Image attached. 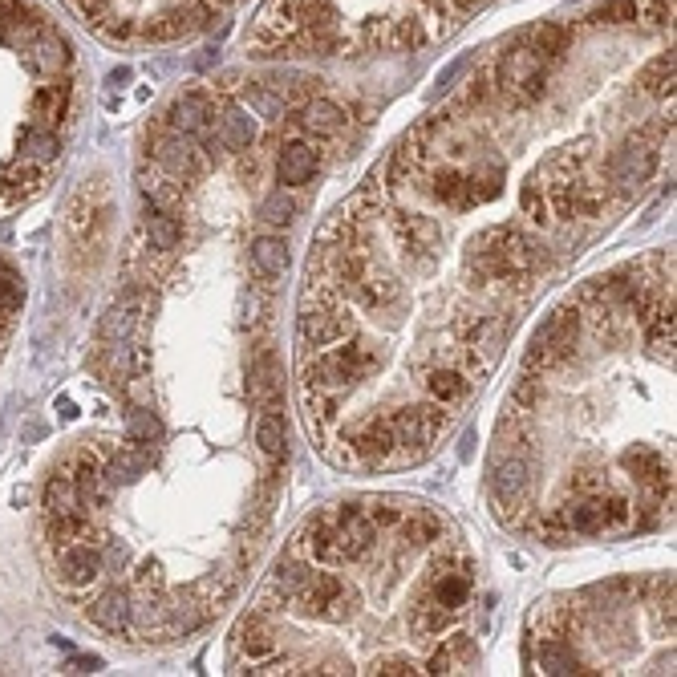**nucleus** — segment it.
<instances>
[{"label": "nucleus", "mask_w": 677, "mask_h": 677, "mask_svg": "<svg viewBox=\"0 0 677 677\" xmlns=\"http://www.w3.org/2000/svg\"><path fill=\"white\" fill-rule=\"evenodd\" d=\"M82 61L37 0H0V211L33 199L65 155Z\"/></svg>", "instance_id": "obj_1"}, {"label": "nucleus", "mask_w": 677, "mask_h": 677, "mask_svg": "<svg viewBox=\"0 0 677 677\" xmlns=\"http://www.w3.org/2000/svg\"><path fill=\"white\" fill-rule=\"evenodd\" d=\"M110 45H171L215 29L244 0H65Z\"/></svg>", "instance_id": "obj_2"}, {"label": "nucleus", "mask_w": 677, "mask_h": 677, "mask_svg": "<svg viewBox=\"0 0 677 677\" xmlns=\"http://www.w3.org/2000/svg\"><path fill=\"white\" fill-rule=\"evenodd\" d=\"M378 365V353L365 345H345L333 353H321L313 361H305V390H325V394H345L353 390L365 373Z\"/></svg>", "instance_id": "obj_3"}, {"label": "nucleus", "mask_w": 677, "mask_h": 677, "mask_svg": "<svg viewBox=\"0 0 677 677\" xmlns=\"http://www.w3.org/2000/svg\"><path fill=\"white\" fill-rule=\"evenodd\" d=\"M150 159H155L159 171L175 175V179H195L207 171L211 155L203 150V142L195 134H183V130H171V126H159L150 134Z\"/></svg>", "instance_id": "obj_4"}, {"label": "nucleus", "mask_w": 677, "mask_h": 677, "mask_svg": "<svg viewBox=\"0 0 677 677\" xmlns=\"http://www.w3.org/2000/svg\"><path fill=\"white\" fill-rule=\"evenodd\" d=\"M576 333H580V309H556L532 337V349L523 357L528 369H556L576 353Z\"/></svg>", "instance_id": "obj_5"}, {"label": "nucleus", "mask_w": 677, "mask_h": 677, "mask_svg": "<svg viewBox=\"0 0 677 677\" xmlns=\"http://www.w3.org/2000/svg\"><path fill=\"white\" fill-rule=\"evenodd\" d=\"M349 329H353V321H349L341 309H333V292H329V288H317V292L309 288L305 305H300V317H296V337H300V345L321 349V345L341 341Z\"/></svg>", "instance_id": "obj_6"}, {"label": "nucleus", "mask_w": 677, "mask_h": 677, "mask_svg": "<svg viewBox=\"0 0 677 677\" xmlns=\"http://www.w3.org/2000/svg\"><path fill=\"white\" fill-rule=\"evenodd\" d=\"M288 609L300 617H313V621H341L349 617V600H345V584L333 572H313L300 580V588L292 592Z\"/></svg>", "instance_id": "obj_7"}, {"label": "nucleus", "mask_w": 677, "mask_h": 677, "mask_svg": "<svg viewBox=\"0 0 677 677\" xmlns=\"http://www.w3.org/2000/svg\"><path fill=\"white\" fill-rule=\"evenodd\" d=\"M491 487H495V503H499V519H515L519 507L528 503V455H511V450H495L491 459Z\"/></svg>", "instance_id": "obj_8"}, {"label": "nucleus", "mask_w": 677, "mask_h": 677, "mask_svg": "<svg viewBox=\"0 0 677 677\" xmlns=\"http://www.w3.org/2000/svg\"><path fill=\"white\" fill-rule=\"evenodd\" d=\"M333 532H337V548H341V560L345 564H357L369 556L373 540H378V528L365 519L361 507H341L333 515Z\"/></svg>", "instance_id": "obj_9"}, {"label": "nucleus", "mask_w": 677, "mask_h": 677, "mask_svg": "<svg viewBox=\"0 0 677 677\" xmlns=\"http://www.w3.org/2000/svg\"><path fill=\"white\" fill-rule=\"evenodd\" d=\"M317 167H321V150H317L313 142H305V138H292V142L280 146L276 179H280L284 187H305V183H313Z\"/></svg>", "instance_id": "obj_10"}, {"label": "nucleus", "mask_w": 677, "mask_h": 677, "mask_svg": "<svg viewBox=\"0 0 677 677\" xmlns=\"http://www.w3.org/2000/svg\"><path fill=\"white\" fill-rule=\"evenodd\" d=\"M236 649H240L252 665L264 661L268 653H276V625H272L268 609H252V613L240 621V629H236Z\"/></svg>", "instance_id": "obj_11"}, {"label": "nucleus", "mask_w": 677, "mask_h": 677, "mask_svg": "<svg viewBox=\"0 0 677 677\" xmlns=\"http://www.w3.org/2000/svg\"><path fill=\"white\" fill-rule=\"evenodd\" d=\"M349 442H353V450H357L365 463H386L394 450H398V438H394L390 418H369L365 426H357V430L349 434Z\"/></svg>", "instance_id": "obj_12"}, {"label": "nucleus", "mask_w": 677, "mask_h": 677, "mask_svg": "<svg viewBox=\"0 0 677 677\" xmlns=\"http://www.w3.org/2000/svg\"><path fill=\"white\" fill-rule=\"evenodd\" d=\"M430 600L446 613H463L471 605V576L467 572H430Z\"/></svg>", "instance_id": "obj_13"}, {"label": "nucleus", "mask_w": 677, "mask_h": 677, "mask_svg": "<svg viewBox=\"0 0 677 677\" xmlns=\"http://www.w3.org/2000/svg\"><path fill=\"white\" fill-rule=\"evenodd\" d=\"M536 669H540V673H588L584 657L572 649L568 637H540Z\"/></svg>", "instance_id": "obj_14"}, {"label": "nucleus", "mask_w": 677, "mask_h": 677, "mask_svg": "<svg viewBox=\"0 0 677 677\" xmlns=\"http://www.w3.org/2000/svg\"><path fill=\"white\" fill-rule=\"evenodd\" d=\"M142 236H146V244H150V248L167 256V252H175V248H179L183 228H179V219H175L171 211H163V207H146Z\"/></svg>", "instance_id": "obj_15"}, {"label": "nucleus", "mask_w": 677, "mask_h": 677, "mask_svg": "<svg viewBox=\"0 0 677 677\" xmlns=\"http://www.w3.org/2000/svg\"><path fill=\"white\" fill-rule=\"evenodd\" d=\"M126 438L134 442V450H142V455L150 459L159 450V442H163V418L150 406H134L130 418H126Z\"/></svg>", "instance_id": "obj_16"}, {"label": "nucleus", "mask_w": 677, "mask_h": 677, "mask_svg": "<svg viewBox=\"0 0 677 677\" xmlns=\"http://www.w3.org/2000/svg\"><path fill=\"white\" fill-rule=\"evenodd\" d=\"M300 118H305L309 134H317V138H333L345 130V110L329 98H305L300 102Z\"/></svg>", "instance_id": "obj_17"}, {"label": "nucleus", "mask_w": 677, "mask_h": 677, "mask_svg": "<svg viewBox=\"0 0 677 677\" xmlns=\"http://www.w3.org/2000/svg\"><path fill=\"white\" fill-rule=\"evenodd\" d=\"M426 394H430L434 402H442V406L463 402V398L471 394V378H467L463 369H446V365H438V369L426 373Z\"/></svg>", "instance_id": "obj_18"}, {"label": "nucleus", "mask_w": 677, "mask_h": 677, "mask_svg": "<svg viewBox=\"0 0 677 677\" xmlns=\"http://www.w3.org/2000/svg\"><path fill=\"white\" fill-rule=\"evenodd\" d=\"M398 528H402V540L414 544V548H426V544H438V540H442V519H438L434 511H426V507L402 511Z\"/></svg>", "instance_id": "obj_19"}, {"label": "nucleus", "mask_w": 677, "mask_h": 677, "mask_svg": "<svg viewBox=\"0 0 677 677\" xmlns=\"http://www.w3.org/2000/svg\"><path fill=\"white\" fill-rule=\"evenodd\" d=\"M503 191V167L499 163H479L475 175H463V207L487 203Z\"/></svg>", "instance_id": "obj_20"}, {"label": "nucleus", "mask_w": 677, "mask_h": 677, "mask_svg": "<svg viewBox=\"0 0 677 677\" xmlns=\"http://www.w3.org/2000/svg\"><path fill=\"white\" fill-rule=\"evenodd\" d=\"M256 442L268 459H284L288 455V426H284V414L276 410H264L260 422H256Z\"/></svg>", "instance_id": "obj_21"}, {"label": "nucleus", "mask_w": 677, "mask_h": 677, "mask_svg": "<svg viewBox=\"0 0 677 677\" xmlns=\"http://www.w3.org/2000/svg\"><path fill=\"white\" fill-rule=\"evenodd\" d=\"M450 617H455V613H446L442 605H434V600H430V592H422V600L410 609V629H414L418 637H442L446 625H450Z\"/></svg>", "instance_id": "obj_22"}, {"label": "nucleus", "mask_w": 677, "mask_h": 677, "mask_svg": "<svg viewBox=\"0 0 677 677\" xmlns=\"http://www.w3.org/2000/svg\"><path fill=\"white\" fill-rule=\"evenodd\" d=\"M252 264L260 276H284L288 268V248L280 236H256L252 240Z\"/></svg>", "instance_id": "obj_23"}, {"label": "nucleus", "mask_w": 677, "mask_h": 677, "mask_svg": "<svg viewBox=\"0 0 677 677\" xmlns=\"http://www.w3.org/2000/svg\"><path fill=\"white\" fill-rule=\"evenodd\" d=\"M564 523H568L572 532H580V536H600V532H605V515H600V499H596V495L576 499V503L564 511Z\"/></svg>", "instance_id": "obj_24"}, {"label": "nucleus", "mask_w": 677, "mask_h": 677, "mask_svg": "<svg viewBox=\"0 0 677 677\" xmlns=\"http://www.w3.org/2000/svg\"><path fill=\"white\" fill-rule=\"evenodd\" d=\"M426 183H430V195L434 199H442L446 207H455V211H463V171L459 167H434L430 175H426Z\"/></svg>", "instance_id": "obj_25"}, {"label": "nucleus", "mask_w": 677, "mask_h": 677, "mask_svg": "<svg viewBox=\"0 0 677 677\" xmlns=\"http://www.w3.org/2000/svg\"><path fill=\"white\" fill-rule=\"evenodd\" d=\"M600 515H605V532H625L633 528V503L617 491H600Z\"/></svg>", "instance_id": "obj_26"}, {"label": "nucleus", "mask_w": 677, "mask_h": 677, "mask_svg": "<svg viewBox=\"0 0 677 677\" xmlns=\"http://www.w3.org/2000/svg\"><path fill=\"white\" fill-rule=\"evenodd\" d=\"M625 471L633 475V479H641V483H649V479H657V475H665V463H661V455L657 450H649V446H633V450H625Z\"/></svg>", "instance_id": "obj_27"}, {"label": "nucleus", "mask_w": 677, "mask_h": 677, "mask_svg": "<svg viewBox=\"0 0 677 677\" xmlns=\"http://www.w3.org/2000/svg\"><path fill=\"white\" fill-rule=\"evenodd\" d=\"M260 219H268V223H280V228H288V223L296 219V199L288 195V191H268L264 195V203H260Z\"/></svg>", "instance_id": "obj_28"}, {"label": "nucleus", "mask_w": 677, "mask_h": 677, "mask_svg": "<svg viewBox=\"0 0 677 677\" xmlns=\"http://www.w3.org/2000/svg\"><path fill=\"white\" fill-rule=\"evenodd\" d=\"M519 203H523V215H532L536 223H548V219H552V211H548V195H544L540 179H528V183L519 187Z\"/></svg>", "instance_id": "obj_29"}, {"label": "nucleus", "mask_w": 677, "mask_h": 677, "mask_svg": "<svg viewBox=\"0 0 677 677\" xmlns=\"http://www.w3.org/2000/svg\"><path fill=\"white\" fill-rule=\"evenodd\" d=\"M540 398H544V382L536 378V373H528V378H519L515 382V390H511V410H532V406H540Z\"/></svg>", "instance_id": "obj_30"}, {"label": "nucleus", "mask_w": 677, "mask_h": 677, "mask_svg": "<svg viewBox=\"0 0 677 677\" xmlns=\"http://www.w3.org/2000/svg\"><path fill=\"white\" fill-rule=\"evenodd\" d=\"M373 673H382V677H410V673H422V669H414L410 657L394 653V657H378V661H373Z\"/></svg>", "instance_id": "obj_31"}, {"label": "nucleus", "mask_w": 677, "mask_h": 677, "mask_svg": "<svg viewBox=\"0 0 677 677\" xmlns=\"http://www.w3.org/2000/svg\"><path fill=\"white\" fill-rule=\"evenodd\" d=\"M446 649H450V657H455V665H475V641H471V633H450Z\"/></svg>", "instance_id": "obj_32"}, {"label": "nucleus", "mask_w": 677, "mask_h": 677, "mask_svg": "<svg viewBox=\"0 0 677 677\" xmlns=\"http://www.w3.org/2000/svg\"><path fill=\"white\" fill-rule=\"evenodd\" d=\"M365 519L373 523V528H398V519H402V507H390V503H378V507H369Z\"/></svg>", "instance_id": "obj_33"}, {"label": "nucleus", "mask_w": 677, "mask_h": 677, "mask_svg": "<svg viewBox=\"0 0 677 677\" xmlns=\"http://www.w3.org/2000/svg\"><path fill=\"white\" fill-rule=\"evenodd\" d=\"M568 491H572L576 499H584V495H600V491H605V483H600L592 471H580V475L568 483Z\"/></svg>", "instance_id": "obj_34"}, {"label": "nucleus", "mask_w": 677, "mask_h": 677, "mask_svg": "<svg viewBox=\"0 0 677 677\" xmlns=\"http://www.w3.org/2000/svg\"><path fill=\"white\" fill-rule=\"evenodd\" d=\"M21 305H9V300H0V353H5L9 337H13V321H17Z\"/></svg>", "instance_id": "obj_35"}, {"label": "nucleus", "mask_w": 677, "mask_h": 677, "mask_svg": "<svg viewBox=\"0 0 677 677\" xmlns=\"http://www.w3.org/2000/svg\"><path fill=\"white\" fill-rule=\"evenodd\" d=\"M422 673H434V677H438V673H455V657H450V649H446V645L434 649V653L426 657V669H422Z\"/></svg>", "instance_id": "obj_36"}, {"label": "nucleus", "mask_w": 677, "mask_h": 677, "mask_svg": "<svg viewBox=\"0 0 677 677\" xmlns=\"http://www.w3.org/2000/svg\"><path fill=\"white\" fill-rule=\"evenodd\" d=\"M471 442H475V430L463 434V446H459V455H463V459H471Z\"/></svg>", "instance_id": "obj_37"}]
</instances>
